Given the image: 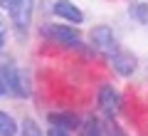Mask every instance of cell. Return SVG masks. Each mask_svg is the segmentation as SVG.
<instances>
[{
  "instance_id": "1",
  "label": "cell",
  "mask_w": 148,
  "mask_h": 136,
  "mask_svg": "<svg viewBox=\"0 0 148 136\" xmlns=\"http://www.w3.org/2000/svg\"><path fill=\"white\" fill-rule=\"evenodd\" d=\"M45 35L52 37V40H57L59 45H64V47H82L77 27H69V25H49V27H45Z\"/></svg>"
},
{
  "instance_id": "2",
  "label": "cell",
  "mask_w": 148,
  "mask_h": 136,
  "mask_svg": "<svg viewBox=\"0 0 148 136\" xmlns=\"http://www.w3.org/2000/svg\"><path fill=\"white\" fill-rule=\"evenodd\" d=\"M89 40H91V45H94L96 50L111 55V57L119 52V50H116V40H114V32H111V27H106V25L94 27V30H91V35H89Z\"/></svg>"
},
{
  "instance_id": "3",
  "label": "cell",
  "mask_w": 148,
  "mask_h": 136,
  "mask_svg": "<svg viewBox=\"0 0 148 136\" xmlns=\"http://www.w3.org/2000/svg\"><path fill=\"white\" fill-rule=\"evenodd\" d=\"M3 84H5V92H12L15 97H27V87L25 79H22V72L17 67H3Z\"/></svg>"
},
{
  "instance_id": "4",
  "label": "cell",
  "mask_w": 148,
  "mask_h": 136,
  "mask_svg": "<svg viewBox=\"0 0 148 136\" xmlns=\"http://www.w3.org/2000/svg\"><path fill=\"white\" fill-rule=\"evenodd\" d=\"M99 106L106 111V116H114L119 111L121 99H119V92L111 87V84H104V87L99 89Z\"/></svg>"
},
{
  "instance_id": "5",
  "label": "cell",
  "mask_w": 148,
  "mask_h": 136,
  "mask_svg": "<svg viewBox=\"0 0 148 136\" xmlns=\"http://www.w3.org/2000/svg\"><path fill=\"white\" fill-rule=\"evenodd\" d=\"M32 8H35V0H20L15 5V10H10V17L15 22L17 30H25L32 20Z\"/></svg>"
},
{
  "instance_id": "6",
  "label": "cell",
  "mask_w": 148,
  "mask_h": 136,
  "mask_svg": "<svg viewBox=\"0 0 148 136\" xmlns=\"http://www.w3.org/2000/svg\"><path fill=\"white\" fill-rule=\"evenodd\" d=\"M111 64L116 69V74H121V77H131V74L136 72V67H138L136 57H133L131 52H116L111 57Z\"/></svg>"
},
{
  "instance_id": "7",
  "label": "cell",
  "mask_w": 148,
  "mask_h": 136,
  "mask_svg": "<svg viewBox=\"0 0 148 136\" xmlns=\"http://www.w3.org/2000/svg\"><path fill=\"white\" fill-rule=\"evenodd\" d=\"M54 12H57L59 17H64V20H69L72 25H79V22L84 20L82 10L74 5V3H69V0H57V3H54Z\"/></svg>"
},
{
  "instance_id": "8",
  "label": "cell",
  "mask_w": 148,
  "mask_h": 136,
  "mask_svg": "<svg viewBox=\"0 0 148 136\" xmlns=\"http://www.w3.org/2000/svg\"><path fill=\"white\" fill-rule=\"evenodd\" d=\"M47 119H49V126H57L62 131H72L79 126V119L74 114H49Z\"/></svg>"
},
{
  "instance_id": "9",
  "label": "cell",
  "mask_w": 148,
  "mask_h": 136,
  "mask_svg": "<svg viewBox=\"0 0 148 136\" xmlns=\"http://www.w3.org/2000/svg\"><path fill=\"white\" fill-rule=\"evenodd\" d=\"M17 134V124L8 111H0V136H15Z\"/></svg>"
},
{
  "instance_id": "10",
  "label": "cell",
  "mask_w": 148,
  "mask_h": 136,
  "mask_svg": "<svg viewBox=\"0 0 148 136\" xmlns=\"http://www.w3.org/2000/svg\"><path fill=\"white\" fill-rule=\"evenodd\" d=\"M128 12H131L138 22H148V5H143V3H131Z\"/></svg>"
},
{
  "instance_id": "11",
  "label": "cell",
  "mask_w": 148,
  "mask_h": 136,
  "mask_svg": "<svg viewBox=\"0 0 148 136\" xmlns=\"http://www.w3.org/2000/svg\"><path fill=\"white\" fill-rule=\"evenodd\" d=\"M82 136H101V126L96 119H86L82 126Z\"/></svg>"
},
{
  "instance_id": "12",
  "label": "cell",
  "mask_w": 148,
  "mask_h": 136,
  "mask_svg": "<svg viewBox=\"0 0 148 136\" xmlns=\"http://www.w3.org/2000/svg\"><path fill=\"white\" fill-rule=\"evenodd\" d=\"M22 131H25V136H42V134H40V129H37V124H35L32 119H25Z\"/></svg>"
},
{
  "instance_id": "13",
  "label": "cell",
  "mask_w": 148,
  "mask_h": 136,
  "mask_svg": "<svg viewBox=\"0 0 148 136\" xmlns=\"http://www.w3.org/2000/svg\"><path fill=\"white\" fill-rule=\"evenodd\" d=\"M17 3H20V0H0V8L10 12V10H15V5H17Z\"/></svg>"
},
{
  "instance_id": "14",
  "label": "cell",
  "mask_w": 148,
  "mask_h": 136,
  "mask_svg": "<svg viewBox=\"0 0 148 136\" xmlns=\"http://www.w3.org/2000/svg\"><path fill=\"white\" fill-rule=\"evenodd\" d=\"M49 136H69V131H62L57 126H49Z\"/></svg>"
},
{
  "instance_id": "15",
  "label": "cell",
  "mask_w": 148,
  "mask_h": 136,
  "mask_svg": "<svg viewBox=\"0 0 148 136\" xmlns=\"http://www.w3.org/2000/svg\"><path fill=\"white\" fill-rule=\"evenodd\" d=\"M109 134H111V136H121V131L116 129V124H114V121H109Z\"/></svg>"
},
{
  "instance_id": "16",
  "label": "cell",
  "mask_w": 148,
  "mask_h": 136,
  "mask_svg": "<svg viewBox=\"0 0 148 136\" xmlns=\"http://www.w3.org/2000/svg\"><path fill=\"white\" fill-rule=\"evenodd\" d=\"M5 92V84H3V72H0V94Z\"/></svg>"
},
{
  "instance_id": "17",
  "label": "cell",
  "mask_w": 148,
  "mask_h": 136,
  "mask_svg": "<svg viewBox=\"0 0 148 136\" xmlns=\"http://www.w3.org/2000/svg\"><path fill=\"white\" fill-rule=\"evenodd\" d=\"M3 45H5V37H3V32H0V50H3Z\"/></svg>"
}]
</instances>
